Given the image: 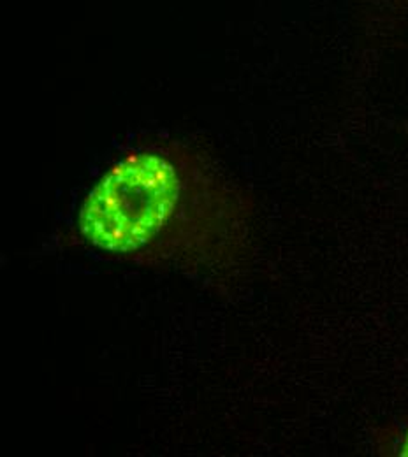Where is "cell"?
<instances>
[{"instance_id":"obj_1","label":"cell","mask_w":408,"mask_h":457,"mask_svg":"<svg viewBox=\"0 0 408 457\" xmlns=\"http://www.w3.org/2000/svg\"><path fill=\"white\" fill-rule=\"evenodd\" d=\"M252 194L199 148L155 139L127 150L85 195L79 243L110 261L226 286L254 255Z\"/></svg>"},{"instance_id":"obj_2","label":"cell","mask_w":408,"mask_h":457,"mask_svg":"<svg viewBox=\"0 0 408 457\" xmlns=\"http://www.w3.org/2000/svg\"><path fill=\"white\" fill-rule=\"evenodd\" d=\"M380 11H386L395 20H402L408 14V0H373Z\"/></svg>"},{"instance_id":"obj_3","label":"cell","mask_w":408,"mask_h":457,"mask_svg":"<svg viewBox=\"0 0 408 457\" xmlns=\"http://www.w3.org/2000/svg\"><path fill=\"white\" fill-rule=\"evenodd\" d=\"M396 454H400V456H408V431L405 433V436L402 438V442H400V445H398V453Z\"/></svg>"}]
</instances>
